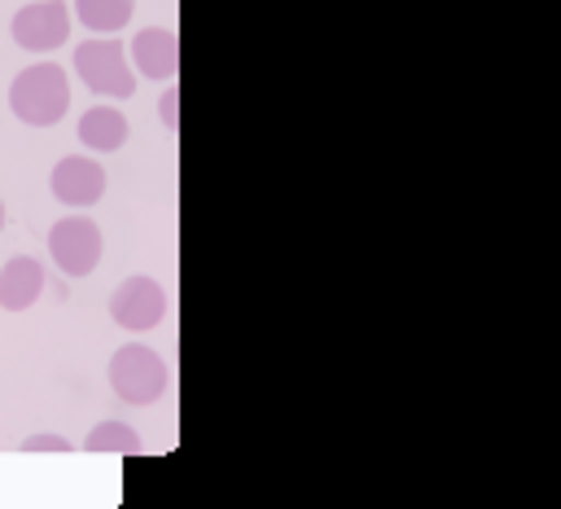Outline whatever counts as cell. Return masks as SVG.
Listing matches in <instances>:
<instances>
[{
	"label": "cell",
	"mask_w": 561,
	"mask_h": 509,
	"mask_svg": "<svg viewBox=\"0 0 561 509\" xmlns=\"http://www.w3.org/2000/svg\"><path fill=\"white\" fill-rule=\"evenodd\" d=\"M9 110L31 127H53L70 110V79L57 61H35L9 83Z\"/></svg>",
	"instance_id": "1"
},
{
	"label": "cell",
	"mask_w": 561,
	"mask_h": 509,
	"mask_svg": "<svg viewBox=\"0 0 561 509\" xmlns=\"http://www.w3.org/2000/svg\"><path fill=\"white\" fill-rule=\"evenodd\" d=\"M0 228H4V202H0Z\"/></svg>",
	"instance_id": "15"
},
{
	"label": "cell",
	"mask_w": 561,
	"mask_h": 509,
	"mask_svg": "<svg viewBox=\"0 0 561 509\" xmlns=\"http://www.w3.org/2000/svg\"><path fill=\"white\" fill-rule=\"evenodd\" d=\"M101 228L88 215H66L48 228V250L66 276H88L101 263Z\"/></svg>",
	"instance_id": "4"
},
{
	"label": "cell",
	"mask_w": 561,
	"mask_h": 509,
	"mask_svg": "<svg viewBox=\"0 0 561 509\" xmlns=\"http://www.w3.org/2000/svg\"><path fill=\"white\" fill-rule=\"evenodd\" d=\"M9 31L26 53H48V48L70 39V9L61 0H35V4L13 13Z\"/></svg>",
	"instance_id": "6"
},
{
	"label": "cell",
	"mask_w": 561,
	"mask_h": 509,
	"mask_svg": "<svg viewBox=\"0 0 561 509\" xmlns=\"http://www.w3.org/2000/svg\"><path fill=\"white\" fill-rule=\"evenodd\" d=\"M22 448H26V452H66L70 443H66L61 434H26Z\"/></svg>",
	"instance_id": "13"
},
{
	"label": "cell",
	"mask_w": 561,
	"mask_h": 509,
	"mask_svg": "<svg viewBox=\"0 0 561 509\" xmlns=\"http://www.w3.org/2000/svg\"><path fill=\"white\" fill-rule=\"evenodd\" d=\"M127 114L118 105H92L83 118H79V140L96 154H114L127 145Z\"/></svg>",
	"instance_id": "10"
},
{
	"label": "cell",
	"mask_w": 561,
	"mask_h": 509,
	"mask_svg": "<svg viewBox=\"0 0 561 509\" xmlns=\"http://www.w3.org/2000/svg\"><path fill=\"white\" fill-rule=\"evenodd\" d=\"M110 316H114V325H123L131 333H145V329L162 325V316H167V290L153 276H127L110 294Z\"/></svg>",
	"instance_id": "5"
},
{
	"label": "cell",
	"mask_w": 561,
	"mask_h": 509,
	"mask_svg": "<svg viewBox=\"0 0 561 509\" xmlns=\"http://www.w3.org/2000/svg\"><path fill=\"white\" fill-rule=\"evenodd\" d=\"M162 123H167L171 132H175V123H180V92H175V88L162 92Z\"/></svg>",
	"instance_id": "14"
},
{
	"label": "cell",
	"mask_w": 561,
	"mask_h": 509,
	"mask_svg": "<svg viewBox=\"0 0 561 509\" xmlns=\"http://www.w3.org/2000/svg\"><path fill=\"white\" fill-rule=\"evenodd\" d=\"M131 61L145 79H175L180 70V39L171 26H145L131 35Z\"/></svg>",
	"instance_id": "8"
},
{
	"label": "cell",
	"mask_w": 561,
	"mask_h": 509,
	"mask_svg": "<svg viewBox=\"0 0 561 509\" xmlns=\"http://www.w3.org/2000/svg\"><path fill=\"white\" fill-rule=\"evenodd\" d=\"M88 452H140V434L127 421H101L83 439Z\"/></svg>",
	"instance_id": "12"
},
{
	"label": "cell",
	"mask_w": 561,
	"mask_h": 509,
	"mask_svg": "<svg viewBox=\"0 0 561 509\" xmlns=\"http://www.w3.org/2000/svg\"><path fill=\"white\" fill-rule=\"evenodd\" d=\"M75 13H79V22H83L88 31H96V35H118V31L131 22L136 0H75Z\"/></svg>",
	"instance_id": "11"
},
{
	"label": "cell",
	"mask_w": 561,
	"mask_h": 509,
	"mask_svg": "<svg viewBox=\"0 0 561 509\" xmlns=\"http://www.w3.org/2000/svg\"><path fill=\"white\" fill-rule=\"evenodd\" d=\"M44 294V268L31 255H13L0 268V307L4 312H26Z\"/></svg>",
	"instance_id": "9"
},
{
	"label": "cell",
	"mask_w": 561,
	"mask_h": 509,
	"mask_svg": "<svg viewBox=\"0 0 561 509\" xmlns=\"http://www.w3.org/2000/svg\"><path fill=\"white\" fill-rule=\"evenodd\" d=\"M53 197L66 202V206H92L101 202L105 193V167L96 158H83V154H70L53 167Z\"/></svg>",
	"instance_id": "7"
},
{
	"label": "cell",
	"mask_w": 561,
	"mask_h": 509,
	"mask_svg": "<svg viewBox=\"0 0 561 509\" xmlns=\"http://www.w3.org/2000/svg\"><path fill=\"white\" fill-rule=\"evenodd\" d=\"M110 386L123 404H153L171 386V369L162 364L158 351H149L140 342H127L110 355Z\"/></svg>",
	"instance_id": "3"
},
{
	"label": "cell",
	"mask_w": 561,
	"mask_h": 509,
	"mask_svg": "<svg viewBox=\"0 0 561 509\" xmlns=\"http://www.w3.org/2000/svg\"><path fill=\"white\" fill-rule=\"evenodd\" d=\"M75 70L79 79L96 92V97H131L136 92V75H131V61H127V48L118 44V35H96V39H83L75 48Z\"/></svg>",
	"instance_id": "2"
}]
</instances>
